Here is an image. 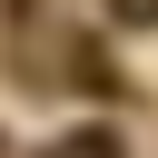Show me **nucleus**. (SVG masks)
Returning a JSON list of instances; mask_svg holds the SVG:
<instances>
[{
    "instance_id": "nucleus-1",
    "label": "nucleus",
    "mask_w": 158,
    "mask_h": 158,
    "mask_svg": "<svg viewBox=\"0 0 158 158\" xmlns=\"http://www.w3.org/2000/svg\"><path fill=\"white\" fill-rule=\"evenodd\" d=\"M40 158H128V148H118L109 128H69V138H49Z\"/></svg>"
},
{
    "instance_id": "nucleus-2",
    "label": "nucleus",
    "mask_w": 158,
    "mask_h": 158,
    "mask_svg": "<svg viewBox=\"0 0 158 158\" xmlns=\"http://www.w3.org/2000/svg\"><path fill=\"white\" fill-rule=\"evenodd\" d=\"M118 20L128 30H158V0H118Z\"/></svg>"
}]
</instances>
